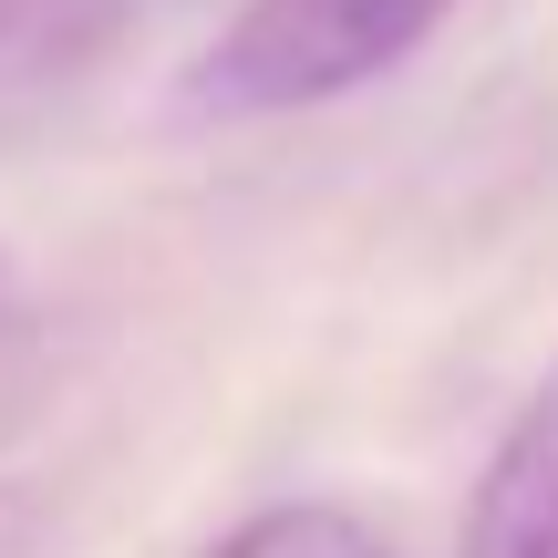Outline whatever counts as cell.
Listing matches in <instances>:
<instances>
[{
  "mask_svg": "<svg viewBox=\"0 0 558 558\" xmlns=\"http://www.w3.org/2000/svg\"><path fill=\"white\" fill-rule=\"evenodd\" d=\"M456 558H558V362L527 383L507 435L486 445V476L465 497Z\"/></svg>",
  "mask_w": 558,
  "mask_h": 558,
  "instance_id": "cell-2",
  "label": "cell"
},
{
  "mask_svg": "<svg viewBox=\"0 0 558 558\" xmlns=\"http://www.w3.org/2000/svg\"><path fill=\"white\" fill-rule=\"evenodd\" d=\"M11 32H21V0H0V41H11Z\"/></svg>",
  "mask_w": 558,
  "mask_h": 558,
  "instance_id": "cell-5",
  "label": "cell"
},
{
  "mask_svg": "<svg viewBox=\"0 0 558 558\" xmlns=\"http://www.w3.org/2000/svg\"><path fill=\"white\" fill-rule=\"evenodd\" d=\"M197 558H393V538H383L362 507L341 497H279V507H248L228 538H207Z\"/></svg>",
  "mask_w": 558,
  "mask_h": 558,
  "instance_id": "cell-3",
  "label": "cell"
},
{
  "mask_svg": "<svg viewBox=\"0 0 558 558\" xmlns=\"http://www.w3.org/2000/svg\"><path fill=\"white\" fill-rule=\"evenodd\" d=\"M465 0H239L177 73L186 124H279L393 83Z\"/></svg>",
  "mask_w": 558,
  "mask_h": 558,
  "instance_id": "cell-1",
  "label": "cell"
},
{
  "mask_svg": "<svg viewBox=\"0 0 558 558\" xmlns=\"http://www.w3.org/2000/svg\"><path fill=\"white\" fill-rule=\"evenodd\" d=\"M0 558H41V497L21 476H0Z\"/></svg>",
  "mask_w": 558,
  "mask_h": 558,
  "instance_id": "cell-4",
  "label": "cell"
}]
</instances>
